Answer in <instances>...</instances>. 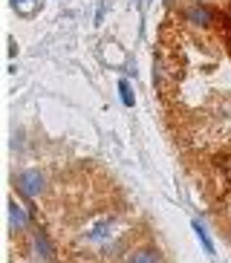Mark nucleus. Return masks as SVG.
<instances>
[{"label":"nucleus","mask_w":231,"mask_h":263,"mask_svg":"<svg viewBox=\"0 0 231 263\" xmlns=\"http://www.w3.org/2000/svg\"><path fill=\"white\" fill-rule=\"evenodd\" d=\"M29 226H32L29 209H26V205H21L17 200H12V202H9V232H12V237L23 234Z\"/></svg>","instance_id":"4"},{"label":"nucleus","mask_w":231,"mask_h":263,"mask_svg":"<svg viewBox=\"0 0 231 263\" xmlns=\"http://www.w3.org/2000/svg\"><path fill=\"white\" fill-rule=\"evenodd\" d=\"M228 229H231V211H228Z\"/></svg>","instance_id":"9"},{"label":"nucleus","mask_w":231,"mask_h":263,"mask_svg":"<svg viewBox=\"0 0 231 263\" xmlns=\"http://www.w3.org/2000/svg\"><path fill=\"white\" fill-rule=\"evenodd\" d=\"M200 3H208V0H200Z\"/></svg>","instance_id":"11"},{"label":"nucleus","mask_w":231,"mask_h":263,"mask_svg":"<svg viewBox=\"0 0 231 263\" xmlns=\"http://www.w3.org/2000/svg\"><path fill=\"white\" fill-rule=\"evenodd\" d=\"M194 232L200 234V240H202V246H205V252H208V255H214V243H211V237L205 234V229H202L200 223H194Z\"/></svg>","instance_id":"8"},{"label":"nucleus","mask_w":231,"mask_h":263,"mask_svg":"<svg viewBox=\"0 0 231 263\" xmlns=\"http://www.w3.org/2000/svg\"><path fill=\"white\" fill-rule=\"evenodd\" d=\"M136 6H142V0H136Z\"/></svg>","instance_id":"10"},{"label":"nucleus","mask_w":231,"mask_h":263,"mask_svg":"<svg viewBox=\"0 0 231 263\" xmlns=\"http://www.w3.org/2000/svg\"><path fill=\"white\" fill-rule=\"evenodd\" d=\"M119 234V217L107 214V217H95L90 226L84 229V243H92V246H104Z\"/></svg>","instance_id":"2"},{"label":"nucleus","mask_w":231,"mask_h":263,"mask_svg":"<svg viewBox=\"0 0 231 263\" xmlns=\"http://www.w3.org/2000/svg\"><path fill=\"white\" fill-rule=\"evenodd\" d=\"M124 263H162L159 246L156 243H142V246H133L127 255H124Z\"/></svg>","instance_id":"5"},{"label":"nucleus","mask_w":231,"mask_h":263,"mask_svg":"<svg viewBox=\"0 0 231 263\" xmlns=\"http://www.w3.org/2000/svg\"><path fill=\"white\" fill-rule=\"evenodd\" d=\"M9 6L15 9L21 17H35L44 9V0H9Z\"/></svg>","instance_id":"6"},{"label":"nucleus","mask_w":231,"mask_h":263,"mask_svg":"<svg viewBox=\"0 0 231 263\" xmlns=\"http://www.w3.org/2000/svg\"><path fill=\"white\" fill-rule=\"evenodd\" d=\"M12 185H15V191L21 194L23 200H35V197H41L46 191L49 179H46V171H41V168H23L15 174Z\"/></svg>","instance_id":"1"},{"label":"nucleus","mask_w":231,"mask_h":263,"mask_svg":"<svg viewBox=\"0 0 231 263\" xmlns=\"http://www.w3.org/2000/svg\"><path fill=\"white\" fill-rule=\"evenodd\" d=\"M119 96H122L124 107H133V104H136V96H133L130 81H127V78H122V81H119Z\"/></svg>","instance_id":"7"},{"label":"nucleus","mask_w":231,"mask_h":263,"mask_svg":"<svg viewBox=\"0 0 231 263\" xmlns=\"http://www.w3.org/2000/svg\"><path fill=\"white\" fill-rule=\"evenodd\" d=\"M185 21H188V26H194V29H211L214 21H217V12H214L211 3L194 0V3L185 6Z\"/></svg>","instance_id":"3"}]
</instances>
